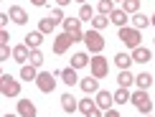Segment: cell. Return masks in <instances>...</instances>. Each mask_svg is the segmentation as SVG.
<instances>
[{
    "label": "cell",
    "instance_id": "44",
    "mask_svg": "<svg viewBox=\"0 0 155 117\" xmlns=\"http://www.w3.org/2000/svg\"><path fill=\"white\" fill-rule=\"evenodd\" d=\"M76 3H81V5H84V0H76Z\"/></svg>",
    "mask_w": 155,
    "mask_h": 117
},
{
    "label": "cell",
    "instance_id": "21",
    "mask_svg": "<svg viewBox=\"0 0 155 117\" xmlns=\"http://www.w3.org/2000/svg\"><path fill=\"white\" fill-rule=\"evenodd\" d=\"M132 61H135V59H132V54H125V51L114 56V64L120 66V71H122V69H130V66H132Z\"/></svg>",
    "mask_w": 155,
    "mask_h": 117
},
{
    "label": "cell",
    "instance_id": "41",
    "mask_svg": "<svg viewBox=\"0 0 155 117\" xmlns=\"http://www.w3.org/2000/svg\"><path fill=\"white\" fill-rule=\"evenodd\" d=\"M150 25H153V28H155V13H153V18H150Z\"/></svg>",
    "mask_w": 155,
    "mask_h": 117
},
{
    "label": "cell",
    "instance_id": "10",
    "mask_svg": "<svg viewBox=\"0 0 155 117\" xmlns=\"http://www.w3.org/2000/svg\"><path fill=\"white\" fill-rule=\"evenodd\" d=\"M79 87H81L84 94H97L99 92V79H97V76H87V79L79 82Z\"/></svg>",
    "mask_w": 155,
    "mask_h": 117
},
{
    "label": "cell",
    "instance_id": "7",
    "mask_svg": "<svg viewBox=\"0 0 155 117\" xmlns=\"http://www.w3.org/2000/svg\"><path fill=\"white\" fill-rule=\"evenodd\" d=\"M36 87L41 89L43 94H51L56 89V76L51 71H38V79H36Z\"/></svg>",
    "mask_w": 155,
    "mask_h": 117
},
{
    "label": "cell",
    "instance_id": "43",
    "mask_svg": "<svg viewBox=\"0 0 155 117\" xmlns=\"http://www.w3.org/2000/svg\"><path fill=\"white\" fill-rule=\"evenodd\" d=\"M114 3H125V0H114Z\"/></svg>",
    "mask_w": 155,
    "mask_h": 117
},
{
    "label": "cell",
    "instance_id": "19",
    "mask_svg": "<svg viewBox=\"0 0 155 117\" xmlns=\"http://www.w3.org/2000/svg\"><path fill=\"white\" fill-rule=\"evenodd\" d=\"M21 79H25V82H36V79H38V69L33 66V64H23V69H21Z\"/></svg>",
    "mask_w": 155,
    "mask_h": 117
},
{
    "label": "cell",
    "instance_id": "34",
    "mask_svg": "<svg viewBox=\"0 0 155 117\" xmlns=\"http://www.w3.org/2000/svg\"><path fill=\"white\" fill-rule=\"evenodd\" d=\"M84 117H104V109H99V107H97V105H94V107H92V109H89V112H87V115H84Z\"/></svg>",
    "mask_w": 155,
    "mask_h": 117
},
{
    "label": "cell",
    "instance_id": "26",
    "mask_svg": "<svg viewBox=\"0 0 155 117\" xmlns=\"http://www.w3.org/2000/svg\"><path fill=\"white\" fill-rule=\"evenodd\" d=\"M122 10H125L127 15H135V13H140V0H125V3H122Z\"/></svg>",
    "mask_w": 155,
    "mask_h": 117
},
{
    "label": "cell",
    "instance_id": "28",
    "mask_svg": "<svg viewBox=\"0 0 155 117\" xmlns=\"http://www.w3.org/2000/svg\"><path fill=\"white\" fill-rule=\"evenodd\" d=\"M54 28H56V23L51 21V18H41V23H38V31H41L43 36H46V33H54Z\"/></svg>",
    "mask_w": 155,
    "mask_h": 117
},
{
    "label": "cell",
    "instance_id": "1",
    "mask_svg": "<svg viewBox=\"0 0 155 117\" xmlns=\"http://www.w3.org/2000/svg\"><path fill=\"white\" fill-rule=\"evenodd\" d=\"M120 38H122V43H125L127 48H137L140 43H143V33H140L135 25H125V28H120Z\"/></svg>",
    "mask_w": 155,
    "mask_h": 117
},
{
    "label": "cell",
    "instance_id": "15",
    "mask_svg": "<svg viewBox=\"0 0 155 117\" xmlns=\"http://www.w3.org/2000/svg\"><path fill=\"white\" fill-rule=\"evenodd\" d=\"M61 107H64V112H69V115L74 117V112L79 109V102H76L71 94H61Z\"/></svg>",
    "mask_w": 155,
    "mask_h": 117
},
{
    "label": "cell",
    "instance_id": "27",
    "mask_svg": "<svg viewBox=\"0 0 155 117\" xmlns=\"http://www.w3.org/2000/svg\"><path fill=\"white\" fill-rule=\"evenodd\" d=\"M109 25V15H94L92 18V28L94 31H102V28H107Z\"/></svg>",
    "mask_w": 155,
    "mask_h": 117
},
{
    "label": "cell",
    "instance_id": "4",
    "mask_svg": "<svg viewBox=\"0 0 155 117\" xmlns=\"http://www.w3.org/2000/svg\"><path fill=\"white\" fill-rule=\"evenodd\" d=\"M132 105L137 107V112H143V115H150L153 112V99L147 97V89H137V92H132Z\"/></svg>",
    "mask_w": 155,
    "mask_h": 117
},
{
    "label": "cell",
    "instance_id": "35",
    "mask_svg": "<svg viewBox=\"0 0 155 117\" xmlns=\"http://www.w3.org/2000/svg\"><path fill=\"white\" fill-rule=\"evenodd\" d=\"M13 56V51L8 46H0V61H8V59Z\"/></svg>",
    "mask_w": 155,
    "mask_h": 117
},
{
    "label": "cell",
    "instance_id": "17",
    "mask_svg": "<svg viewBox=\"0 0 155 117\" xmlns=\"http://www.w3.org/2000/svg\"><path fill=\"white\" fill-rule=\"evenodd\" d=\"M61 82L64 84H69V87H74L76 82H81L79 76H76V69L74 66H69V69H61Z\"/></svg>",
    "mask_w": 155,
    "mask_h": 117
},
{
    "label": "cell",
    "instance_id": "14",
    "mask_svg": "<svg viewBox=\"0 0 155 117\" xmlns=\"http://www.w3.org/2000/svg\"><path fill=\"white\" fill-rule=\"evenodd\" d=\"M10 21L18 23V25H25V21H28V13H25L21 5H13V8H10Z\"/></svg>",
    "mask_w": 155,
    "mask_h": 117
},
{
    "label": "cell",
    "instance_id": "20",
    "mask_svg": "<svg viewBox=\"0 0 155 117\" xmlns=\"http://www.w3.org/2000/svg\"><path fill=\"white\" fill-rule=\"evenodd\" d=\"M132 82H135V76L130 74V69H122V71H120V76H117V84H120L122 89H130V87H132Z\"/></svg>",
    "mask_w": 155,
    "mask_h": 117
},
{
    "label": "cell",
    "instance_id": "18",
    "mask_svg": "<svg viewBox=\"0 0 155 117\" xmlns=\"http://www.w3.org/2000/svg\"><path fill=\"white\" fill-rule=\"evenodd\" d=\"M41 43H43V33L41 31H31V33L25 36V46L28 48H38Z\"/></svg>",
    "mask_w": 155,
    "mask_h": 117
},
{
    "label": "cell",
    "instance_id": "13",
    "mask_svg": "<svg viewBox=\"0 0 155 117\" xmlns=\"http://www.w3.org/2000/svg\"><path fill=\"white\" fill-rule=\"evenodd\" d=\"M132 59L137 64H147L153 59V51L150 48H145V46H137V48H132Z\"/></svg>",
    "mask_w": 155,
    "mask_h": 117
},
{
    "label": "cell",
    "instance_id": "12",
    "mask_svg": "<svg viewBox=\"0 0 155 117\" xmlns=\"http://www.w3.org/2000/svg\"><path fill=\"white\" fill-rule=\"evenodd\" d=\"M13 61H18V64H25V61H31V48L25 46H15L13 48Z\"/></svg>",
    "mask_w": 155,
    "mask_h": 117
},
{
    "label": "cell",
    "instance_id": "38",
    "mask_svg": "<svg viewBox=\"0 0 155 117\" xmlns=\"http://www.w3.org/2000/svg\"><path fill=\"white\" fill-rule=\"evenodd\" d=\"M104 117H120V112H117V109H107Z\"/></svg>",
    "mask_w": 155,
    "mask_h": 117
},
{
    "label": "cell",
    "instance_id": "8",
    "mask_svg": "<svg viewBox=\"0 0 155 117\" xmlns=\"http://www.w3.org/2000/svg\"><path fill=\"white\" fill-rule=\"evenodd\" d=\"M71 43H76L74 38H71V33H59V36L54 38V54H59V56H61V54H66Z\"/></svg>",
    "mask_w": 155,
    "mask_h": 117
},
{
    "label": "cell",
    "instance_id": "39",
    "mask_svg": "<svg viewBox=\"0 0 155 117\" xmlns=\"http://www.w3.org/2000/svg\"><path fill=\"white\" fill-rule=\"evenodd\" d=\"M31 3H33L36 8H43V5H46V0H31Z\"/></svg>",
    "mask_w": 155,
    "mask_h": 117
},
{
    "label": "cell",
    "instance_id": "16",
    "mask_svg": "<svg viewBox=\"0 0 155 117\" xmlns=\"http://www.w3.org/2000/svg\"><path fill=\"white\" fill-rule=\"evenodd\" d=\"M109 23H114L117 28H125V25H127V13H125V10H117V8H114L112 13H109Z\"/></svg>",
    "mask_w": 155,
    "mask_h": 117
},
{
    "label": "cell",
    "instance_id": "22",
    "mask_svg": "<svg viewBox=\"0 0 155 117\" xmlns=\"http://www.w3.org/2000/svg\"><path fill=\"white\" fill-rule=\"evenodd\" d=\"M89 61H92V59L84 54V51H79V54H74V56H71V66H74V69H84V66H89Z\"/></svg>",
    "mask_w": 155,
    "mask_h": 117
},
{
    "label": "cell",
    "instance_id": "37",
    "mask_svg": "<svg viewBox=\"0 0 155 117\" xmlns=\"http://www.w3.org/2000/svg\"><path fill=\"white\" fill-rule=\"evenodd\" d=\"M8 21H10V13H0V23H3V28H5Z\"/></svg>",
    "mask_w": 155,
    "mask_h": 117
},
{
    "label": "cell",
    "instance_id": "24",
    "mask_svg": "<svg viewBox=\"0 0 155 117\" xmlns=\"http://www.w3.org/2000/svg\"><path fill=\"white\" fill-rule=\"evenodd\" d=\"M132 25H135L137 31H143V28H147V25H150V18L143 15V13H135V15H132Z\"/></svg>",
    "mask_w": 155,
    "mask_h": 117
},
{
    "label": "cell",
    "instance_id": "25",
    "mask_svg": "<svg viewBox=\"0 0 155 117\" xmlns=\"http://www.w3.org/2000/svg\"><path fill=\"white\" fill-rule=\"evenodd\" d=\"M132 99V94H130V89H117V92H114V102H117V105H127V102Z\"/></svg>",
    "mask_w": 155,
    "mask_h": 117
},
{
    "label": "cell",
    "instance_id": "6",
    "mask_svg": "<svg viewBox=\"0 0 155 117\" xmlns=\"http://www.w3.org/2000/svg\"><path fill=\"white\" fill-rule=\"evenodd\" d=\"M64 33H71L74 41H84V31H81V18H64Z\"/></svg>",
    "mask_w": 155,
    "mask_h": 117
},
{
    "label": "cell",
    "instance_id": "2",
    "mask_svg": "<svg viewBox=\"0 0 155 117\" xmlns=\"http://www.w3.org/2000/svg\"><path fill=\"white\" fill-rule=\"evenodd\" d=\"M84 43H87L89 54H102V51H104V38H102V33L94 31V28L84 33Z\"/></svg>",
    "mask_w": 155,
    "mask_h": 117
},
{
    "label": "cell",
    "instance_id": "42",
    "mask_svg": "<svg viewBox=\"0 0 155 117\" xmlns=\"http://www.w3.org/2000/svg\"><path fill=\"white\" fill-rule=\"evenodd\" d=\"M3 117H21V115H3Z\"/></svg>",
    "mask_w": 155,
    "mask_h": 117
},
{
    "label": "cell",
    "instance_id": "3",
    "mask_svg": "<svg viewBox=\"0 0 155 117\" xmlns=\"http://www.w3.org/2000/svg\"><path fill=\"white\" fill-rule=\"evenodd\" d=\"M0 92H3V97H18L21 94V82L15 79V76H10V74H3L0 76Z\"/></svg>",
    "mask_w": 155,
    "mask_h": 117
},
{
    "label": "cell",
    "instance_id": "45",
    "mask_svg": "<svg viewBox=\"0 0 155 117\" xmlns=\"http://www.w3.org/2000/svg\"><path fill=\"white\" fill-rule=\"evenodd\" d=\"M143 117H150V115H143Z\"/></svg>",
    "mask_w": 155,
    "mask_h": 117
},
{
    "label": "cell",
    "instance_id": "11",
    "mask_svg": "<svg viewBox=\"0 0 155 117\" xmlns=\"http://www.w3.org/2000/svg\"><path fill=\"white\" fill-rule=\"evenodd\" d=\"M18 115L21 117H36V105L31 99H18Z\"/></svg>",
    "mask_w": 155,
    "mask_h": 117
},
{
    "label": "cell",
    "instance_id": "23",
    "mask_svg": "<svg viewBox=\"0 0 155 117\" xmlns=\"http://www.w3.org/2000/svg\"><path fill=\"white\" fill-rule=\"evenodd\" d=\"M135 84H137V89H150V84H153V74H147V71L137 74V76H135Z\"/></svg>",
    "mask_w": 155,
    "mask_h": 117
},
{
    "label": "cell",
    "instance_id": "9",
    "mask_svg": "<svg viewBox=\"0 0 155 117\" xmlns=\"http://www.w3.org/2000/svg\"><path fill=\"white\" fill-rule=\"evenodd\" d=\"M97 107H99V109H104V112H107V109H112V102H114V94L112 92H104V89H99V92H97Z\"/></svg>",
    "mask_w": 155,
    "mask_h": 117
},
{
    "label": "cell",
    "instance_id": "5",
    "mask_svg": "<svg viewBox=\"0 0 155 117\" xmlns=\"http://www.w3.org/2000/svg\"><path fill=\"white\" fill-rule=\"evenodd\" d=\"M89 66H92V76H97V79H104L109 74V61L102 54H94L92 61H89Z\"/></svg>",
    "mask_w": 155,
    "mask_h": 117
},
{
    "label": "cell",
    "instance_id": "36",
    "mask_svg": "<svg viewBox=\"0 0 155 117\" xmlns=\"http://www.w3.org/2000/svg\"><path fill=\"white\" fill-rule=\"evenodd\" d=\"M8 43H10V33H8V31H0V46H8Z\"/></svg>",
    "mask_w": 155,
    "mask_h": 117
},
{
    "label": "cell",
    "instance_id": "31",
    "mask_svg": "<svg viewBox=\"0 0 155 117\" xmlns=\"http://www.w3.org/2000/svg\"><path fill=\"white\" fill-rule=\"evenodd\" d=\"M79 18H81V21H92V18H94V13H92V5H87V3H84L81 8H79Z\"/></svg>",
    "mask_w": 155,
    "mask_h": 117
},
{
    "label": "cell",
    "instance_id": "33",
    "mask_svg": "<svg viewBox=\"0 0 155 117\" xmlns=\"http://www.w3.org/2000/svg\"><path fill=\"white\" fill-rule=\"evenodd\" d=\"M51 21H54L56 25H59V23H64V13H61V8H54V10H51Z\"/></svg>",
    "mask_w": 155,
    "mask_h": 117
},
{
    "label": "cell",
    "instance_id": "30",
    "mask_svg": "<svg viewBox=\"0 0 155 117\" xmlns=\"http://www.w3.org/2000/svg\"><path fill=\"white\" fill-rule=\"evenodd\" d=\"M31 64L38 69V66H43V54L38 48H31Z\"/></svg>",
    "mask_w": 155,
    "mask_h": 117
},
{
    "label": "cell",
    "instance_id": "40",
    "mask_svg": "<svg viewBox=\"0 0 155 117\" xmlns=\"http://www.w3.org/2000/svg\"><path fill=\"white\" fill-rule=\"evenodd\" d=\"M56 3H59V8H64V5H69L71 0H56Z\"/></svg>",
    "mask_w": 155,
    "mask_h": 117
},
{
    "label": "cell",
    "instance_id": "29",
    "mask_svg": "<svg viewBox=\"0 0 155 117\" xmlns=\"http://www.w3.org/2000/svg\"><path fill=\"white\" fill-rule=\"evenodd\" d=\"M97 10H99V15H109V13L114 10V0H99Z\"/></svg>",
    "mask_w": 155,
    "mask_h": 117
},
{
    "label": "cell",
    "instance_id": "32",
    "mask_svg": "<svg viewBox=\"0 0 155 117\" xmlns=\"http://www.w3.org/2000/svg\"><path fill=\"white\" fill-rule=\"evenodd\" d=\"M94 105H97V102H92V99H79V112H81V115H87Z\"/></svg>",
    "mask_w": 155,
    "mask_h": 117
}]
</instances>
